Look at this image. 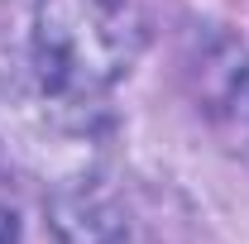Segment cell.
<instances>
[{"label": "cell", "mask_w": 249, "mask_h": 244, "mask_svg": "<svg viewBox=\"0 0 249 244\" xmlns=\"http://www.w3.org/2000/svg\"><path fill=\"white\" fill-rule=\"evenodd\" d=\"M149 48V19L139 0H34L29 62L34 77L72 96L120 87Z\"/></svg>", "instance_id": "cell-1"}, {"label": "cell", "mask_w": 249, "mask_h": 244, "mask_svg": "<svg viewBox=\"0 0 249 244\" xmlns=\"http://www.w3.org/2000/svg\"><path fill=\"white\" fill-rule=\"evenodd\" d=\"M0 139L29 173L62 192L91 182L106 153V115L91 96H72L34 77L29 87H10L0 96Z\"/></svg>", "instance_id": "cell-2"}, {"label": "cell", "mask_w": 249, "mask_h": 244, "mask_svg": "<svg viewBox=\"0 0 249 244\" xmlns=\"http://www.w3.org/2000/svg\"><path fill=\"white\" fill-rule=\"evenodd\" d=\"M201 101L220 129V139L249 158V53L235 43H216L201 53Z\"/></svg>", "instance_id": "cell-3"}, {"label": "cell", "mask_w": 249, "mask_h": 244, "mask_svg": "<svg viewBox=\"0 0 249 244\" xmlns=\"http://www.w3.org/2000/svg\"><path fill=\"white\" fill-rule=\"evenodd\" d=\"M0 244H19V220H15V211H5V206H0Z\"/></svg>", "instance_id": "cell-4"}]
</instances>
